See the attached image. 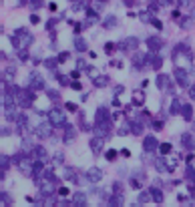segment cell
Returning a JSON list of instances; mask_svg holds the SVG:
<instances>
[{
  "label": "cell",
  "mask_w": 195,
  "mask_h": 207,
  "mask_svg": "<svg viewBox=\"0 0 195 207\" xmlns=\"http://www.w3.org/2000/svg\"><path fill=\"white\" fill-rule=\"evenodd\" d=\"M181 141L187 145V149H193V143H191V137H189V135H183V137H181Z\"/></svg>",
  "instance_id": "33"
},
{
  "label": "cell",
  "mask_w": 195,
  "mask_h": 207,
  "mask_svg": "<svg viewBox=\"0 0 195 207\" xmlns=\"http://www.w3.org/2000/svg\"><path fill=\"white\" fill-rule=\"evenodd\" d=\"M103 123H109V119H107V109L101 107L97 111V125H103Z\"/></svg>",
  "instance_id": "13"
},
{
  "label": "cell",
  "mask_w": 195,
  "mask_h": 207,
  "mask_svg": "<svg viewBox=\"0 0 195 207\" xmlns=\"http://www.w3.org/2000/svg\"><path fill=\"white\" fill-rule=\"evenodd\" d=\"M179 4H183V6H187V4H189V0H179Z\"/></svg>",
  "instance_id": "55"
},
{
  "label": "cell",
  "mask_w": 195,
  "mask_h": 207,
  "mask_svg": "<svg viewBox=\"0 0 195 207\" xmlns=\"http://www.w3.org/2000/svg\"><path fill=\"white\" fill-rule=\"evenodd\" d=\"M129 133V125H123L121 129H119V135H127Z\"/></svg>",
  "instance_id": "40"
},
{
  "label": "cell",
  "mask_w": 195,
  "mask_h": 207,
  "mask_svg": "<svg viewBox=\"0 0 195 207\" xmlns=\"http://www.w3.org/2000/svg\"><path fill=\"white\" fill-rule=\"evenodd\" d=\"M32 155H34L39 161H42V163H46V151L42 149V147H34V151H32Z\"/></svg>",
  "instance_id": "15"
},
{
  "label": "cell",
  "mask_w": 195,
  "mask_h": 207,
  "mask_svg": "<svg viewBox=\"0 0 195 207\" xmlns=\"http://www.w3.org/2000/svg\"><path fill=\"white\" fill-rule=\"evenodd\" d=\"M161 6H171V0H157Z\"/></svg>",
  "instance_id": "47"
},
{
  "label": "cell",
  "mask_w": 195,
  "mask_h": 207,
  "mask_svg": "<svg viewBox=\"0 0 195 207\" xmlns=\"http://www.w3.org/2000/svg\"><path fill=\"white\" fill-rule=\"evenodd\" d=\"M73 203L75 205H87V195H84V193H75Z\"/></svg>",
  "instance_id": "18"
},
{
  "label": "cell",
  "mask_w": 195,
  "mask_h": 207,
  "mask_svg": "<svg viewBox=\"0 0 195 207\" xmlns=\"http://www.w3.org/2000/svg\"><path fill=\"white\" fill-rule=\"evenodd\" d=\"M30 22H32V24H39V22H40V18H39L36 14H32V16H30Z\"/></svg>",
  "instance_id": "46"
},
{
  "label": "cell",
  "mask_w": 195,
  "mask_h": 207,
  "mask_svg": "<svg viewBox=\"0 0 195 207\" xmlns=\"http://www.w3.org/2000/svg\"><path fill=\"white\" fill-rule=\"evenodd\" d=\"M193 203H195V201H193Z\"/></svg>",
  "instance_id": "58"
},
{
  "label": "cell",
  "mask_w": 195,
  "mask_h": 207,
  "mask_svg": "<svg viewBox=\"0 0 195 207\" xmlns=\"http://www.w3.org/2000/svg\"><path fill=\"white\" fill-rule=\"evenodd\" d=\"M58 195H62V197H69L70 193H69V189H66V187H61V189H58Z\"/></svg>",
  "instance_id": "38"
},
{
  "label": "cell",
  "mask_w": 195,
  "mask_h": 207,
  "mask_svg": "<svg viewBox=\"0 0 195 207\" xmlns=\"http://www.w3.org/2000/svg\"><path fill=\"white\" fill-rule=\"evenodd\" d=\"M32 42V34L28 30H16L12 34V44L16 50H26V46Z\"/></svg>",
  "instance_id": "2"
},
{
  "label": "cell",
  "mask_w": 195,
  "mask_h": 207,
  "mask_svg": "<svg viewBox=\"0 0 195 207\" xmlns=\"http://www.w3.org/2000/svg\"><path fill=\"white\" fill-rule=\"evenodd\" d=\"M101 2H107V0H101Z\"/></svg>",
  "instance_id": "56"
},
{
  "label": "cell",
  "mask_w": 195,
  "mask_h": 207,
  "mask_svg": "<svg viewBox=\"0 0 195 207\" xmlns=\"http://www.w3.org/2000/svg\"><path fill=\"white\" fill-rule=\"evenodd\" d=\"M2 113L6 115V119H16V113H14V107H2Z\"/></svg>",
  "instance_id": "21"
},
{
  "label": "cell",
  "mask_w": 195,
  "mask_h": 207,
  "mask_svg": "<svg viewBox=\"0 0 195 207\" xmlns=\"http://www.w3.org/2000/svg\"><path fill=\"white\" fill-rule=\"evenodd\" d=\"M149 191H151V197H153V201H157V203H161V201H163V193H161L159 191V189H149Z\"/></svg>",
  "instance_id": "22"
},
{
  "label": "cell",
  "mask_w": 195,
  "mask_h": 207,
  "mask_svg": "<svg viewBox=\"0 0 195 207\" xmlns=\"http://www.w3.org/2000/svg\"><path fill=\"white\" fill-rule=\"evenodd\" d=\"M66 141H70V139H75V129L73 127H66V135H65Z\"/></svg>",
  "instance_id": "34"
},
{
  "label": "cell",
  "mask_w": 195,
  "mask_h": 207,
  "mask_svg": "<svg viewBox=\"0 0 195 207\" xmlns=\"http://www.w3.org/2000/svg\"><path fill=\"white\" fill-rule=\"evenodd\" d=\"M149 199H151V191H143L141 195H139V203H147Z\"/></svg>",
  "instance_id": "28"
},
{
  "label": "cell",
  "mask_w": 195,
  "mask_h": 207,
  "mask_svg": "<svg viewBox=\"0 0 195 207\" xmlns=\"http://www.w3.org/2000/svg\"><path fill=\"white\" fill-rule=\"evenodd\" d=\"M181 109V101L179 99H173V105H171V115H175L177 111Z\"/></svg>",
  "instance_id": "29"
},
{
  "label": "cell",
  "mask_w": 195,
  "mask_h": 207,
  "mask_svg": "<svg viewBox=\"0 0 195 207\" xmlns=\"http://www.w3.org/2000/svg\"><path fill=\"white\" fill-rule=\"evenodd\" d=\"M115 157H117V151H107V159L109 161H113Z\"/></svg>",
  "instance_id": "41"
},
{
  "label": "cell",
  "mask_w": 195,
  "mask_h": 207,
  "mask_svg": "<svg viewBox=\"0 0 195 207\" xmlns=\"http://www.w3.org/2000/svg\"><path fill=\"white\" fill-rule=\"evenodd\" d=\"M30 2H32V4H30L32 8H40V2H42V0H30Z\"/></svg>",
  "instance_id": "45"
},
{
  "label": "cell",
  "mask_w": 195,
  "mask_h": 207,
  "mask_svg": "<svg viewBox=\"0 0 195 207\" xmlns=\"http://www.w3.org/2000/svg\"><path fill=\"white\" fill-rule=\"evenodd\" d=\"M61 161H62V155H54V165H58Z\"/></svg>",
  "instance_id": "51"
},
{
  "label": "cell",
  "mask_w": 195,
  "mask_h": 207,
  "mask_svg": "<svg viewBox=\"0 0 195 207\" xmlns=\"http://www.w3.org/2000/svg\"><path fill=\"white\" fill-rule=\"evenodd\" d=\"M22 149H24V153H28V151H34V147H32V143L28 141V139H24L22 141Z\"/></svg>",
  "instance_id": "32"
},
{
  "label": "cell",
  "mask_w": 195,
  "mask_h": 207,
  "mask_svg": "<svg viewBox=\"0 0 195 207\" xmlns=\"http://www.w3.org/2000/svg\"><path fill=\"white\" fill-rule=\"evenodd\" d=\"M157 84H159V88H161V91H165V92H171L173 91V87H171V83H169L167 74H159V77H157Z\"/></svg>",
  "instance_id": "9"
},
{
  "label": "cell",
  "mask_w": 195,
  "mask_h": 207,
  "mask_svg": "<svg viewBox=\"0 0 195 207\" xmlns=\"http://www.w3.org/2000/svg\"><path fill=\"white\" fill-rule=\"evenodd\" d=\"M88 74H91L93 79H97V77H99V70H97V69H88Z\"/></svg>",
  "instance_id": "42"
},
{
  "label": "cell",
  "mask_w": 195,
  "mask_h": 207,
  "mask_svg": "<svg viewBox=\"0 0 195 207\" xmlns=\"http://www.w3.org/2000/svg\"><path fill=\"white\" fill-rule=\"evenodd\" d=\"M58 83L65 84V87H69V84H70V79H69V77H65V74H58Z\"/></svg>",
  "instance_id": "35"
},
{
  "label": "cell",
  "mask_w": 195,
  "mask_h": 207,
  "mask_svg": "<svg viewBox=\"0 0 195 207\" xmlns=\"http://www.w3.org/2000/svg\"><path fill=\"white\" fill-rule=\"evenodd\" d=\"M70 88H75V91H80V83H70Z\"/></svg>",
  "instance_id": "50"
},
{
  "label": "cell",
  "mask_w": 195,
  "mask_h": 207,
  "mask_svg": "<svg viewBox=\"0 0 195 207\" xmlns=\"http://www.w3.org/2000/svg\"><path fill=\"white\" fill-rule=\"evenodd\" d=\"M143 145H145V151H153V149H157V139L155 137H147Z\"/></svg>",
  "instance_id": "17"
},
{
  "label": "cell",
  "mask_w": 195,
  "mask_h": 207,
  "mask_svg": "<svg viewBox=\"0 0 195 207\" xmlns=\"http://www.w3.org/2000/svg\"><path fill=\"white\" fill-rule=\"evenodd\" d=\"M113 48H115V44H113V42H109V44L105 46V50H107V52H113Z\"/></svg>",
  "instance_id": "48"
},
{
  "label": "cell",
  "mask_w": 195,
  "mask_h": 207,
  "mask_svg": "<svg viewBox=\"0 0 195 207\" xmlns=\"http://www.w3.org/2000/svg\"><path fill=\"white\" fill-rule=\"evenodd\" d=\"M173 61H175L177 69H187L191 66V52L185 44H177L175 46V52H173Z\"/></svg>",
  "instance_id": "1"
},
{
  "label": "cell",
  "mask_w": 195,
  "mask_h": 207,
  "mask_svg": "<svg viewBox=\"0 0 195 207\" xmlns=\"http://www.w3.org/2000/svg\"><path fill=\"white\" fill-rule=\"evenodd\" d=\"M159 151H161L163 155L171 153V145H169V143H161V145H159Z\"/></svg>",
  "instance_id": "31"
},
{
  "label": "cell",
  "mask_w": 195,
  "mask_h": 207,
  "mask_svg": "<svg viewBox=\"0 0 195 207\" xmlns=\"http://www.w3.org/2000/svg\"><path fill=\"white\" fill-rule=\"evenodd\" d=\"M125 4H127V6H133V4H135V0H125Z\"/></svg>",
  "instance_id": "53"
},
{
  "label": "cell",
  "mask_w": 195,
  "mask_h": 207,
  "mask_svg": "<svg viewBox=\"0 0 195 207\" xmlns=\"http://www.w3.org/2000/svg\"><path fill=\"white\" fill-rule=\"evenodd\" d=\"M66 109H69V111H75V109H77V107H75L73 103H66Z\"/></svg>",
  "instance_id": "52"
},
{
  "label": "cell",
  "mask_w": 195,
  "mask_h": 207,
  "mask_svg": "<svg viewBox=\"0 0 195 207\" xmlns=\"http://www.w3.org/2000/svg\"><path fill=\"white\" fill-rule=\"evenodd\" d=\"M103 24H105L107 28H113V26H117V16H113V14H111V16H107Z\"/></svg>",
  "instance_id": "23"
},
{
  "label": "cell",
  "mask_w": 195,
  "mask_h": 207,
  "mask_svg": "<svg viewBox=\"0 0 195 207\" xmlns=\"http://www.w3.org/2000/svg\"><path fill=\"white\" fill-rule=\"evenodd\" d=\"M175 79H177V83H179L181 87H187L189 79H187V74H185L183 69H175Z\"/></svg>",
  "instance_id": "11"
},
{
  "label": "cell",
  "mask_w": 195,
  "mask_h": 207,
  "mask_svg": "<svg viewBox=\"0 0 195 207\" xmlns=\"http://www.w3.org/2000/svg\"><path fill=\"white\" fill-rule=\"evenodd\" d=\"M181 113H183V119H185V121H191L193 109L189 107V105H181Z\"/></svg>",
  "instance_id": "19"
},
{
  "label": "cell",
  "mask_w": 195,
  "mask_h": 207,
  "mask_svg": "<svg viewBox=\"0 0 195 207\" xmlns=\"http://www.w3.org/2000/svg\"><path fill=\"white\" fill-rule=\"evenodd\" d=\"M0 163H2V169H6V167H8V157H4V155H2V159H0Z\"/></svg>",
  "instance_id": "44"
},
{
  "label": "cell",
  "mask_w": 195,
  "mask_h": 207,
  "mask_svg": "<svg viewBox=\"0 0 195 207\" xmlns=\"http://www.w3.org/2000/svg\"><path fill=\"white\" fill-rule=\"evenodd\" d=\"M58 62H61V61H58V58H48V61H46L44 65L48 66L50 70H52V69H57V65H58Z\"/></svg>",
  "instance_id": "30"
},
{
  "label": "cell",
  "mask_w": 195,
  "mask_h": 207,
  "mask_svg": "<svg viewBox=\"0 0 195 207\" xmlns=\"http://www.w3.org/2000/svg\"><path fill=\"white\" fill-rule=\"evenodd\" d=\"M151 24H153V26H155V28H163V24H161V22H159V20H155V18H153V22H151Z\"/></svg>",
  "instance_id": "49"
},
{
  "label": "cell",
  "mask_w": 195,
  "mask_h": 207,
  "mask_svg": "<svg viewBox=\"0 0 195 207\" xmlns=\"http://www.w3.org/2000/svg\"><path fill=\"white\" fill-rule=\"evenodd\" d=\"M177 22H179L181 26H185V28L189 26V20H185V16H181V18H177Z\"/></svg>",
  "instance_id": "37"
},
{
  "label": "cell",
  "mask_w": 195,
  "mask_h": 207,
  "mask_svg": "<svg viewBox=\"0 0 195 207\" xmlns=\"http://www.w3.org/2000/svg\"><path fill=\"white\" fill-rule=\"evenodd\" d=\"M141 173H135V175L133 177H131V187H135V189H139V187H141V183H143V181H141Z\"/></svg>",
  "instance_id": "20"
},
{
  "label": "cell",
  "mask_w": 195,
  "mask_h": 207,
  "mask_svg": "<svg viewBox=\"0 0 195 207\" xmlns=\"http://www.w3.org/2000/svg\"><path fill=\"white\" fill-rule=\"evenodd\" d=\"M30 87H32V91H40L42 87H44V81H42V77L39 73H32L30 74Z\"/></svg>",
  "instance_id": "10"
},
{
  "label": "cell",
  "mask_w": 195,
  "mask_h": 207,
  "mask_svg": "<svg viewBox=\"0 0 195 207\" xmlns=\"http://www.w3.org/2000/svg\"><path fill=\"white\" fill-rule=\"evenodd\" d=\"M65 177L70 179V181H80V179H77V173H75L73 169H65Z\"/></svg>",
  "instance_id": "27"
},
{
  "label": "cell",
  "mask_w": 195,
  "mask_h": 207,
  "mask_svg": "<svg viewBox=\"0 0 195 207\" xmlns=\"http://www.w3.org/2000/svg\"><path fill=\"white\" fill-rule=\"evenodd\" d=\"M75 48H77L79 52H84V50H87V42H84L83 36H77V38H75Z\"/></svg>",
  "instance_id": "16"
},
{
  "label": "cell",
  "mask_w": 195,
  "mask_h": 207,
  "mask_svg": "<svg viewBox=\"0 0 195 207\" xmlns=\"http://www.w3.org/2000/svg\"><path fill=\"white\" fill-rule=\"evenodd\" d=\"M147 46H149V50L157 52V50L163 48V38H159V36H149V38H147Z\"/></svg>",
  "instance_id": "7"
},
{
  "label": "cell",
  "mask_w": 195,
  "mask_h": 207,
  "mask_svg": "<svg viewBox=\"0 0 195 207\" xmlns=\"http://www.w3.org/2000/svg\"><path fill=\"white\" fill-rule=\"evenodd\" d=\"M165 163H167V161H165V159H157V161H155V167H157V171H161V173H163V171H167V165H165Z\"/></svg>",
  "instance_id": "26"
},
{
  "label": "cell",
  "mask_w": 195,
  "mask_h": 207,
  "mask_svg": "<svg viewBox=\"0 0 195 207\" xmlns=\"http://www.w3.org/2000/svg\"><path fill=\"white\" fill-rule=\"evenodd\" d=\"M189 92H191V97L195 99V87H191V88H189Z\"/></svg>",
  "instance_id": "54"
},
{
  "label": "cell",
  "mask_w": 195,
  "mask_h": 207,
  "mask_svg": "<svg viewBox=\"0 0 195 207\" xmlns=\"http://www.w3.org/2000/svg\"><path fill=\"white\" fill-rule=\"evenodd\" d=\"M101 179H103V173H101L99 167H91L87 171V181L88 183H99Z\"/></svg>",
  "instance_id": "6"
},
{
  "label": "cell",
  "mask_w": 195,
  "mask_h": 207,
  "mask_svg": "<svg viewBox=\"0 0 195 207\" xmlns=\"http://www.w3.org/2000/svg\"><path fill=\"white\" fill-rule=\"evenodd\" d=\"M133 101H135V105H143V101H145L143 92H141V91H135V92H133Z\"/></svg>",
  "instance_id": "25"
},
{
  "label": "cell",
  "mask_w": 195,
  "mask_h": 207,
  "mask_svg": "<svg viewBox=\"0 0 195 207\" xmlns=\"http://www.w3.org/2000/svg\"><path fill=\"white\" fill-rule=\"evenodd\" d=\"M58 61H61V62L69 61V52H61V54H58Z\"/></svg>",
  "instance_id": "39"
},
{
  "label": "cell",
  "mask_w": 195,
  "mask_h": 207,
  "mask_svg": "<svg viewBox=\"0 0 195 207\" xmlns=\"http://www.w3.org/2000/svg\"><path fill=\"white\" fill-rule=\"evenodd\" d=\"M107 83H109V79L105 77V74H99V77L95 79V87H107Z\"/></svg>",
  "instance_id": "24"
},
{
  "label": "cell",
  "mask_w": 195,
  "mask_h": 207,
  "mask_svg": "<svg viewBox=\"0 0 195 207\" xmlns=\"http://www.w3.org/2000/svg\"><path fill=\"white\" fill-rule=\"evenodd\" d=\"M137 44H139V40L129 36V38H125L123 42H119V48L125 50V52H133V50H137Z\"/></svg>",
  "instance_id": "4"
},
{
  "label": "cell",
  "mask_w": 195,
  "mask_h": 207,
  "mask_svg": "<svg viewBox=\"0 0 195 207\" xmlns=\"http://www.w3.org/2000/svg\"><path fill=\"white\" fill-rule=\"evenodd\" d=\"M48 121L52 123L54 127H62V125H66V117L62 115L61 111H57V109H52V111L48 113Z\"/></svg>",
  "instance_id": "3"
},
{
  "label": "cell",
  "mask_w": 195,
  "mask_h": 207,
  "mask_svg": "<svg viewBox=\"0 0 195 207\" xmlns=\"http://www.w3.org/2000/svg\"><path fill=\"white\" fill-rule=\"evenodd\" d=\"M52 123H40V125H36V129H34V133L39 135V137L42 139H46V137H50V131H52Z\"/></svg>",
  "instance_id": "5"
},
{
  "label": "cell",
  "mask_w": 195,
  "mask_h": 207,
  "mask_svg": "<svg viewBox=\"0 0 195 207\" xmlns=\"http://www.w3.org/2000/svg\"><path fill=\"white\" fill-rule=\"evenodd\" d=\"M48 97H50L52 101H57V99H58V92H57V91H48Z\"/></svg>",
  "instance_id": "43"
},
{
  "label": "cell",
  "mask_w": 195,
  "mask_h": 207,
  "mask_svg": "<svg viewBox=\"0 0 195 207\" xmlns=\"http://www.w3.org/2000/svg\"><path fill=\"white\" fill-rule=\"evenodd\" d=\"M141 20H143V22H153V16H151L149 12H143V14H141Z\"/></svg>",
  "instance_id": "36"
},
{
  "label": "cell",
  "mask_w": 195,
  "mask_h": 207,
  "mask_svg": "<svg viewBox=\"0 0 195 207\" xmlns=\"http://www.w3.org/2000/svg\"><path fill=\"white\" fill-rule=\"evenodd\" d=\"M32 163H34V161H32V159H28V157H20V159H18V167L22 169L26 175L30 173V165H32Z\"/></svg>",
  "instance_id": "12"
},
{
  "label": "cell",
  "mask_w": 195,
  "mask_h": 207,
  "mask_svg": "<svg viewBox=\"0 0 195 207\" xmlns=\"http://www.w3.org/2000/svg\"><path fill=\"white\" fill-rule=\"evenodd\" d=\"M91 147H93V153L99 155L101 149H103V139H101V137H95V139L91 141Z\"/></svg>",
  "instance_id": "14"
},
{
  "label": "cell",
  "mask_w": 195,
  "mask_h": 207,
  "mask_svg": "<svg viewBox=\"0 0 195 207\" xmlns=\"http://www.w3.org/2000/svg\"><path fill=\"white\" fill-rule=\"evenodd\" d=\"M18 105H20V107H30V105H32V92L20 91L18 92Z\"/></svg>",
  "instance_id": "8"
},
{
  "label": "cell",
  "mask_w": 195,
  "mask_h": 207,
  "mask_svg": "<svg viewBox=\"0 0 195 207\" xmlns=\"http://www.w3.org/2000/svg\"><path fill=\"white\" fill-rule=\"evenodd\" d=\"M193 129H195V123H193Z\"/></svg>",
  "instance_id": "57"
}]
</instances>
